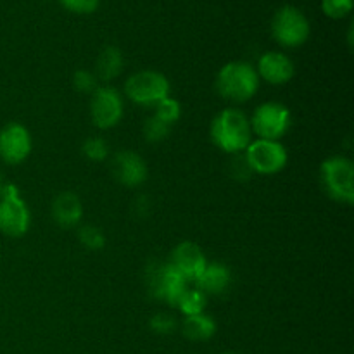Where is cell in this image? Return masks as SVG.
Segmentation results:
<instances>
[{
    "instance_id": "1",
    "label": "cell",
    "mask_w": 354,
    "mask_h": 354,
    "mask_svg": "<svg viewBox=\"0 0 354 354\" xmlns=\"http://www.w3.org/2000/svg\"><path fill=\"white\" fill-rule=\"evenodd\" d=\"M251 123L239 109H223L211 123V138L221 151L237 154L251 144Z\"/></svg>"
},
{
    "instance_id": "2",
    "label": "cell",
    "mask_w": 354,
    "mask_h": 354,
    "mask_svg": "<svg viewBox=\"0 0 354 354\" xmlns=\"http://www.w3.org/2000/svg\"><path fill=\"white\" fill-rule=\"evenodd\" d=\"M259 86V76L251 64L234 61L220 69L216 78V88L220 95L234 102H245L251 99Z\"/></svg>"
},
{
    "instance_id": "3",
    "label": "cell",
    "mask_w": 354,
    "mask_h": 354,
    "mask_svg": "<svg viewBox=\"0 0 354 354\" xmlns=\"http://www.w3.org/2000/svg\"><path fill=\"white\" fill-rule=\"evenodd\" d=\"M322 183L332 199L351 204L354 201V166L344 156H332L322 162Z\"/></svg>"
},
{
    "instance_id": "4",
    "label": "cell",
    "mask_w": 354,
    "mask_h": 354,
    "mask_svg": "<svg viewBox=\"0 0 354 354\" xmlns=\"http://www.w3.org/2000/svg\"><path fill=\"white\" fill-rule=\"evenodd\" d=\"M30 209L21 199L19 189L14 183H6L0 194V232L9 237H23L30 230Z\"/></svg>"
},
{
    "instance_id": "5",
    "label": "cell",
    "mask_w": 354,
    "mask_h": 354,
    "mask_svg": "<svg viewBox=\"0 0 354 354\" xmlns=\"http://www.w3.org/2000/svg\"><path fill=\"white\" fill-rule=\"evenodd\" d=\"M128 99L140 106H156L162 99L169 97V82L158 71H138L130 76L124 85Z\"/></svg>"
},
{
    "instance_id": "6",
    "label": "cell",
    "mask_w": 354,
    "mask_h": 354,
    "mask_svg": "<svg viewBox=\"0 0 354 354\" xmlns=\"http://www.w3.org/2000/svg\"><path fill=\"white\" fill-rule=\"evenodd\" d=\"M272 33L283 47H299L310 37V21L299 9L286 6L273 16Z\"/></svg>"
},
{
    "instance_id": "7",
    "label": "cell",
    "mask_w": 354,
    "mask_h": 354,
    "mask_svg": "<svg viewBox=\"0 0 354 354\" xmlns=\"http://www.w3.org/2000/svg\"><path fill=\"white\" fill-rule=\"evenodd\" d=\"M244 158L251 171L259 175H273L286 168L289 156L287 149L279 140L258 138L245 147Z\"/></svg>"
},
{
    "instance_id": "8",
    "label": "cell",
    "mask_w": 354,
    "mask_h": 354,
    "mask_svg": "<svg viewBox=\"0 0 354 354\" xmlns=\"http://www.w3.org/2000/svg\"><path fill=\"white\" fill-rule=\"evenodd\" d=\"M251 130L265 140H279L292 123L289 107L280 102H265L252 114Z\"/></svg>"
},
{
    "instance_id": "9",
    "label": "cell",
    "mask_w": 354,
    "mask_h": 354,
    "mask_svg": "<svg viewBox=\"0 0 354 354\" xmlns=\"http://www.w3.org/2000/svg\"><path fill=\"white\" fill-rule=\"evenodd\" d=\"M149 286L152 296L175 306L178 297L187 289V280L171 263H162L149 268Z\"/></svg>"
},
{
    "instance_id": "10",
    "label": "cell",
    "mask_w": 354,
    "mask_h": 354,
    "mask_svg": "<svg viewBox=\"0 0 354 354\" xmlns=\"http://www.w3.org/2000/svg\"><path fill=\"white\" fill-rule=\"evenodd\" d=\"M90 114L95 127L102 130L116 127L123 118V99L113 86H100L93 92Z\"/></svg>"
},
{
    "instance_id": "11",
    "label": "cell",
    "mask_w": 354,
    "mask_h": 354,
    "mask_svg": "<svg viewBox=\"0 0 354 354\" xmlns=\"http://www.w3.org/2000/svg\"><path fill=\"white\" fill-rule=\"evenodd\" d=\"M31 152V135L21 123H9L0 130V159L7 165H19Z\"/></svg>"
},
{
    "instance_id": "12",
    "label": "cell",
    "mask_w": 354,
    "mask_h": 354,
    "mask_svg": "<svg viewBox=\"0 0 354 354\" xmlns=\"http://www.w3.org/2000/svg\"><path fill=\"white\" fill-rule=\"evenodd\" d=\"M169 263L182 273L187 282L189 280L190 282H196L201 273L204 272V268H206L207 259L203 249L196 242L185 241L176 245Z\"/></svg>"
},
{
    "instance_id": "13",
    "label": "cell",
    "mask_w": 354,
    "mask_h": 354,
    "mask_svg": "<svg viewBox=\"0 0 354 354\" xmlns=\"http://www.w3.org/2000/svg\"><path fill=\"white\" fill-rule=\"evenodd\" d=\"M114 176L127 187H138L147 180L149 169L144 159L131 151L118 152L113 161Z\"/></svg>"
},
{
    "instance_id": "14",
    "label": "cell",
    "mask_w": 354,
    "mask_h": 354,
    "mask_svg": "<svg viewBox=\"0 0 354 354\" xmlns=\"http://www.w3.org/2000/svg\"><path fill=\"white\" fill-rule=\"evenodd\" d=\"M256 73L272 85H283L294 76V62L282 52H265L259 57Z\"/></svg>"
},
{
    "instance_id": "15",
    "label": "cell",
    "mask_w": 354,
    "mask_h": 354,
    "mask_svg": "<svg viewBox=\"0 0 354 354\" xmlns=\"http://www.w3.org/2000/svg\"><path fill=\"white\" fill-rule=\"evenodd\" d=\"M52 216L59 227H76L83 216V206L80 197L73 192L59 194L52 204Z\"/></svg>"
},
{
    "instance_id": "16",
    "label": "cell",
    "mask_w": 354,
    "mask_h": 354,
    "mask_svg": "<svg viewBox=\"0 0 354 354\" xmlns=\"http://www.w3.org/2000/svg\"><path fill=\"white\" fill-rule=\"evenodd\" d=\"M196 283L204 294H223L232 283V272L223 263H207Z\"/></svg>"
},
{
    "instance_id": "17",
    "label": "cell",
    "mask_w": 354,
    "mask_h": 354,
    "mask_svg": "<svg viewBox=\"0 0 354 354\" xmlns=\"http://www.w3.org/2000/svg\"><path fill=\"white\" fill-rule=\"evenodd\" d=\"M123 54H121L120 48L109 45L100 52L99 59H97V75L104 82H111L116 76H120V73L123 71Z\"/></svg>"
},
{
    "instance_id": "18",
    "label": "cell",
    "mask_w": 354,
    "mask_h": 354,
    "mask_svg": "<svg viewBox=\"0 0 354 354\" xmlns=\"http://www.w3.org/2000/svg\"><path fill=\"white\" fill-rule=\"evenodd\" d=\"M216 332V322L209 315H194V317H185L183 322V335L190 341H207Z\"/></svg>"
},
{
    "instance_id": "19",
    "label": "cell",
    "mask_w": 354,
    "mask_h": 354,
    "mask_svg": "<svg viewBox=\"0 0 354 354\" xmlns=\"http://www.w3.org/2000/svg\"><path fill=\"white\" fill-rule=\"evenodd\" d=\"M185 317H194V315L203 313L206 308V294L201 292L199 289H185L182 296L178 297L175 304Z\"/></svg>"
},
{
    "instance_id": "20",
    "label": "cell",
    "mask_w": 354,
    "mask_h": 354,
    "mask_svg": "<svg viewBox=\"0 0 354 354\" xmlns=\"http://www.w3.org/2000/svg\"><path fill=\"white\" fill-rule=\"evenodd\" d=\"M154 107V116L159 118L161 121H165V123H168L169 127H171L173 123H176V121L180 120V116H182V106H180L178 100L171 99V97H166L161 102L156 104Z\"/></svg>"
},
{
    "instance_id": "21",
    "label": "cell",
    "mask_w": 354,
    "mask_h": 354,
    "mask_svg": "<svg viewBox=\"0 0 354 354\" xmlns=\"http://www.w3.org/2000/svg\"><path fill=\"white\" fill-rule=\"evenodd\" d=\"M78 237L80 242L90 251H100L106 245V235L99 227H93V225H85L80 228Z\"/></svg>"
},
{
    "instance_id": "22",
    "label": "cell",
    "mask_w": 354,
    "mask_h": 354,
    "mask_svg": "<svg viewBox=\"0 0 354 354\" xmlns=\"http://www.w3.org/2000/svg\"><path fill=\"white\" fill-rule=\"evenodd\" d=\"M82 151H83V154H85L86 159L100 162L107 158V154H109V145H107V142L104 140V138L90 137L85 140Z\"/></svg>"
},
{
    "instance_id": "23",
    "label": "cell",
    "mask_w": 354,
    "mask_h": 354,
    "mask_svg": "<svg viewBox=\"0 0 354 354\" xmlns=\"http://www.w3.org/2000/svg\"><path fill=\"white\" fill-rule=\"evenodd\" d=\"M171 131V127L165 121H161L159 118L152 116L145 121L144 124V135H145V140L149 142H161L165 140L166 137L169 135Z\"/></svg>"
},
{
    "instance_id": "24",
    "label": "cell",
    "mask_w": 354,
    "mask_h": 354,
    "mask_svg": "<svg viewBox=\"0 0 354 354\" xmlns=\"http://www.w3.org/2000/svg\"><path fill=\"white\" fill-rule=\"evenodd\" d=\"M322 10L332 19H341L353 10V0H322Z\"/></svg>"
},
{
    "instance_id": "25",
    "label": "cell",
    "mask_w": 354,
    "mask_h": 354,
    "mask_svg": "<svg viewBox=\"0 0 354 354\" xmlns=\"http://www.w3.org/2000/svg\"><path fill=\"white\" fill-rule=\"evenodd\" d=\"M73 85H75V88L82 93H92L97 90L95 76L90 71H86V69H78V71L73 75Z\"/></svg>"
},
{
    "instance_id": "26",
    "label": "cell",
    "mask_w": 354,
    "mask_h": 354,
    "mask_svg": "<svg viewBox=\"0 0 354 354\" xmlns=\"http://www.w3.org/2000/svg\"><path fill=\"white\" fill-rule=\"evenodd\" d=\"M149 325H151V328L156 334L168 335L176 328V320L168 313H158L151 318Z\"/></svg>"
},
{
    "instance_id": "27",
    "label": "cell",
    "mask_w": 354,
    "mask_h": 354,
    "mask_svg": "<svg viewBox=\"0 0 354 354\" xmlns=\"http://www.w3.org/2000/svg\"><path fill=\"white\" fill-rule=\"evenodd\" d=\"M64 9L76 14H90L99 7L100 0H59Z\"/></svg>"
},
{
    "instance_id": "28",
    "label": "cell",
    "mask_w": 354,
    "mask_h": 354,
    "mask_svg": "<svg viewBox=\"0 0 354 354\" xmlns=\"http://www.w3.org/2000/svg\"><path fill=\"white\" fill-rule=\"evenodd\" d=\"M3 187H6V182H3V176H2V173H0V194H2Z\"/></svg>"
},
{
    "instance_id": "29",
    "label": "cell",
    "mask_w": 354,
    "mask_h": 354,
    "mask_svg": "<svg viewBox=\"0 0 354 354\" xmlns=\"http://www.w3.org/2000/svg\"><path fill=\"white\" fill-rule=\"evenodd\" d=\"M223 354H234V353H223Z\"/></svg>"
}]
</instances>
